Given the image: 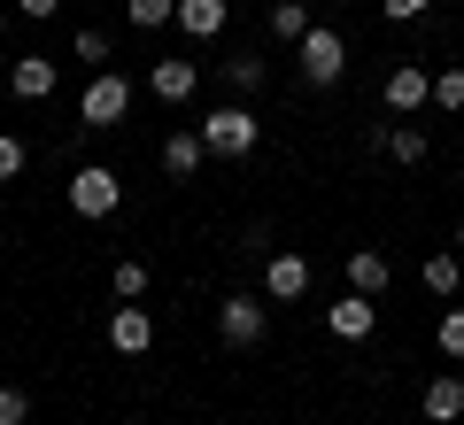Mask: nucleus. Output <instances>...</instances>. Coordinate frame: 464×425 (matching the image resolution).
Returning a JSON list of instances; mask_svg holds the SVG:
<instances>
[{
	"mask_svg": "<svg viewBox=\"0 0 464 425\" xmlns=\"http://www.w3.org/2000/svg\"><path fill=\"white\" fill-rule=\"evenodd\" d=\"M116 201H124V179H116L109 163H78L70 170V209L78 217H116Z\"/></svg>",
	"mask_w": 464,
	"mask_h": 425,
	"instance_id": "3",
	"label": "nucleus"
},
{
	"mask_svg": "<svg viewBox=\"0 0 464 425\" xmlns=\"http://www.w3.org/2000/svg\"><path fill=\"white\" fill-rule=\"evenodd\" d=\"M225 85H232L240 101L264 93V54H225Z\"/></svg>",
	"mask_w": 464,
	"mask_h": 425,
	"instance_id": "19",
	"label": "nucleus"
},
{
	"mask_svg": "<svg viewBox=\"0 0 464 425\" xmlns=\"http://www.w3.org/2000/svg\"><path fill=\"white\" fill-rule=\"evenodd\" d=\"M418 410H426V425H457V418H464V372H441V379H426Z\"/></svg>",
	"mask_w": 464,
	"mask_h": 425,
	"instance_id": "12",
	"label": "nucleus"
},
{
	"mask_svg": "<svg viewBox=\"0 0 464 425\" xmlns=\"http://www.w3.org/2000/svg\"><path fill=\"white\" fill-rule=\"evenodd\" d=\"M16 16H32V24H47V16H63V0H16Z\"/></svg>",
	"mask_w": 464,
	"mask_h": 425,
	"instance_id": "28",
	"label": "nucleus"
},
{
	"mask_svg": "<svg viewBox=\"0 0 464 425\" xmlns=\"http://www.w3.org/2000/svg\"><path fill=\"white\" fill-rule=\"evenodd\" d=\"M433 341H441V356H449V363H464V310H457V302L441 310V325H433Z\"/></svg>",
	"mask_w": 464,
	"mask_h": 425,
	"instance_id": "23",
	"label": "nucleus"
},
{
	"mask_svg": "<svg viewBox=\"0 0 464 425\" xmlns=\"http://www.w3.org/2000/svg\"><path fill=\"white\" fill-rule=\"evenodd\" d=\"M372 325H380V302L356 295V286H348V295L325 310V333H333V341H372Z\"/></svg>",
	"mask_w": 464,
	"mask_h": 425,
	"instance_id": "8",
	"label": "nucleus"
},
{
	"mask_svg": "<svg viewBox=\"0 0 464 425\" xmlns=\"http://www.w3.org/2000/svg\"><path fill=\"white\" fill-rule=\"evenodd\" d=\"M418 278H426V286H433L441 302H457V295H464V256H449V247H433V256L418 263Z\"/></svg>",
	"mask_w": 464,
	"mask_h": 425,
	"instance_id": "13",
	"label": "nucleus"
},
{
	"mask_svg": "<svg viewBox=\"0 0 464 425\" xmlns=\"http://www.w3.org/2000/svg\"><path fill=\"white\" fill-rule=\"evenodd\" d=\"M194 85H201V63H194V54H163V63L148 70V93H155V101H186Z\"/></svg>",
	"mask_w": 464,
	"mask_h": 425,
	"instance_id": "11",
	"label": "nucleus"
},
{
	"mask_svg": "<svg viewBox=\"0 0 464 425\" xmlns=\"http://www.w3.org/2000/svg\"><path fill=\"white\" fill-rule=\"evenodd\" d=\"M457 256H464V225H457Z\"/></svg>",
	"mask_w": 464,
	"mask_h": 425,
	"instance_id": "29",
	"label": "nucleus"
},
{
	"mask_svg": "<svg viewBox=\"0 0 464 425\" xmlns=\"http://www.w3.org/2000/svg\"><path fill=\"white\" fill-rule=\"evenodd\" d=\"M264 295L271 302H302V295H310V256L271 247V256H264Z\"/></svg>",
	"mask_w": 464,
	"mask_h": 425,
	"instance_id": "7",
	"label": "nucleus"
},
{
	"mask_svg": "<svg viewBox=\"0 0 464 425\" xmlns=\"http://www.w3.org/2000/svg\"><path fill=\"white\" fill-rule=\"evenodd\" d=\"M380 8H387V24H418V16L433 8V0H380Z\"/></svg>",
	"mask_w": 464,
	"mask_h": 425,
	"instance_id": "27",
	"label": "nucleus"
},
{
	"mask_svg": "<svg viewBox=\"0 0 464 425\" xmlns=\"http://www.w3.org/2000/svg\"><path fill=\"white\" fill-rule=\"evenodd\" d=\"M132 32H155V24H179V0H124Z\"/></svg>",
	"mask_w": 464,
	"mask_h": 425,
	"instance_id": "20",
	"label": "nucleus"
},
{
	"mask_svg": "<svg viewBox=\"0 0 464 425\" xmlns=\"http://www.w3.org/2000/svg\"><path fill=\"white\" fill-rule=\"evenodd\" d=\"M372 148H380L387 163H402V170H411V163H426V155H433V140H426V124H402V116H395V124H380V131H372Z\"/></svg>",
	"mask_w": 464,
	"mask_h": 425,
	"instance_id": "9",
	"label": "nucleus"
},
{
	"mask_svg": "<svg viewBox=\"0 0 464 425\" xmlns=\"http://www.w3.org/2000/svg\"><path fill=\"white\" fill-rule=\"evenodd\" d=\"M387 278H395V271H387V256H380V247H356V256H348V286H356V295H372V302H380V295H387Z\"/></svg>",
	"mask_w": 464,
	"mask_h": 425,
	"instance_id": "15",
	"label": "nucleus"
},
{
	"mask_svg": "<svg viewBox=\"0 0 464 425\" xmlns=\"http://www.w3.org/2000/svg\"><path fill=\"white\" fill-rule=\"evenodd\" d=\"M8 78H16V101H47L63 70H54L47 54H16V70H8Z\"/></svg>",
	"mask_w": 464,
	"mask_h": 425,
	"instance_id": "14",
	"label": "nucleus"
},
{
	"mask_svg": "<svg viewBox=\"0 0 464 425\" xmlns=\"http://www.w3.org/2000/svg\"><path fill=\"white\" fill-rule=\"evenodd\" d=\"M24 418H32V394H24V387H0V425H24Z\"/></svg>",
	"mask_w": 464,
	"mask_h": 425,
	"instance_id": "25",
	"label": "nucleus"
},
{
	"mask_svg": "<svg viewBox=\"0 0 464 425\" xmlns=\"http://www.w3.org/2000/svg\"><path fill=\"white\" fill-rule=\"evenodd\" d=\"M225 16H232L225 0H179V32L186 39H217V32H225Z\"/></svg>",
	"mask_w": 464,
	"mask_h": 425,
	"instance_id": "16",
	"label": "nucleus"
},
{
	"mask_svg": "<svg viewBox=\"0 0 464 425\" xmlns=\"http://www.w3.org/2000/svg\"><path fill=\"white\" fill-rule=\"evenodd\" d=\"M201 148H209L217 163H240V155L264 148V116H256L248 101H225V109L201 116Z\"/></svg>",
	"mask_w": 464,
	"mask_h": 425,
	"instance_id": "1",
	"label": "nucleus"
},
{
	"mask_svg": "<svg viewBox=\"0 0 464 425\" xmlns=\"http://www.w3.org/2000/svg\"><path fill=\"white\" fill-rule=\"evenodd\" d=\"M201 155H209V148H201V131H170V140H163V170H170V179H194Z\"/></svg>",
	"mask_w": 464,
	"mask_h": 425,
	"instance_id": "17",
	"label": "nucleus"
},
{
	"mask_svg": "<svg viewBox=\"0 0 464 425\" xmlns=\"http://www.w3.org/2000/svg\"><path fill=\"white\" fill-rule=\"evenodd\" d=\"M24 163H32V155H24V140H16V131H0V186L16 179V170H24Z\"/></svg>",
	"mask_w": 464,
	"mask_h": 425,
	"instance_id": "24",
	"label": "nucleus"
},
{
	"mask_svg": "<svg viewBox=\"0 0 464 425\" xmlns=\"http://www.w3.org/2000/svg\"><path fill=\"white\" fill-rule=\"evenodd\" d=\"M109 286H116V302H140V295H148V263H140V256H124V263L109 271Z\"/></svg>",
	"mask_w": 464,
	"mask_h": 425,
	"instance_id": "21",
	"label": "nucleus"
},
{
	"mask_svg": "<svg viewBox=\"0 0 464 425\" xmlns=\"http://www.w3.org/2000/svg\"><path fill=\"white\" fill-rule=\"evenodd\" d=\"M109 348H116V356H148V348H155V317L140 310V302L109 310Z\"/></svg>",
	"mask_w": 464,
	"mask_h": 425,
	"instance_id": "10",
	"label": "nucleus"
},
{
	"mask_svg": "<svg viewBox=\"0 0 464 425\" xmlns=\"http://www.w3.org/2000/svg\"><path fill=\"white\" fill-rule=\"evenodd\" d=\"M433 109V70L426 63H395L387 70V116H418Z\"/></svg>",
	"mask_w": 464,
	"mask_h": 425,
	"instance_id": "6",
	"label": "nucleus"
},
{
	"mask_svg": "<svg viewBox=\"0 0 464 425\" xmlns=\"http://www.w3.org/2000/svg\"><path fill=\"white\" fill-rule=\"evenodd\" d=\"M264 325H271L264 295H225V302H217V333H225V348H256Z\"/></svg>",
	"mask_w": 464,
	"mask_h": 425,
	"instance_id": "5",
	"label": "nucleus"
},
{
	"mask_svg": "<svg viewBox=\"0 0 464 425\" xmlns=\"http://www.w3.org/2000/svg\"><path fill=\"white\" fill-rule=\"evenodd\" d=\"M302 32H310V0H279V8H271V39L302 47Z\"/></svg>",
	"mask_w": 464,
	"mask_h": 425,
	"instance_id": "18",
	"label": "nucleus"
},
{
	"mask_svg": "<svg viewBox=\"0 0 464 425\" xmlns=\"http://www.w3.org/2000/svg\"><path fill=\"white\" fill-rule=\"evenodd\" d=\"M78 63H109V32H93V24H85V32H78Z\"/></svg>",
	"mask_w": 464,
	"mask_h": 425,
	"instance_id": "26",
	"label": "nucleus"
},
{
	"mask_svg": "<svg viewBox=\"0 0 464 425\" xmlns=\"http://www.w3.org/2000/svg\"><path fill=\"white\" fill-rule=\"evenodd\" d=\"M433 109H441V116H457V109H464V70H457V63L433 70Z\"/></svg>",
	"mask_w": 464,
	"mask_h": 425,
	"instance_id": "22",
	"label": "nucleus"
},
{
	"mask_svg": "<svg viewBox=\"0 0 464 425\" xmlns=\"http://www.w3.org/2000/svg\"><path fill=\"white\" fill-rule=\"evenodd\" d=\"M124 109H132V78L101 70V78L85 85V101H78V124L85 131H109V124H124Z\"/></svg>",
	"mask_w": 464,
	"mask_h": 425,
	"instance_id": "4",
	"label": "nucleus"
},
{
	"mask_svg": "<svg viewBox=\"0 0 464 425\" xmlns=\"http://www.w3.org/2000/svg\"><path fill=\"white\" fill-rule=\"evenodd\" d=\"M0 32H8V8H0Z\"/></svg>",
	"mask_w": 464,
	"mask_h": 425,
	"instance_id": "30",
	"label": "nucleus"
},
{
	"mask_svg": "<svg viewBox=\"0 0 464 425\" xmlns=\"http://www.w3.org/2000/svg\"><path fill=\"white\" fill-rule=\"evenodd\" d=\"M295 63H302V78H310V85H341L348 39L333 32V24H310V32H302V47H295Z\"/></svg>",
	"mask_w": 464,
	"mask_h": 425,
	"instance_id": "2",
	"label": "nucleus"
}]
</instances>
